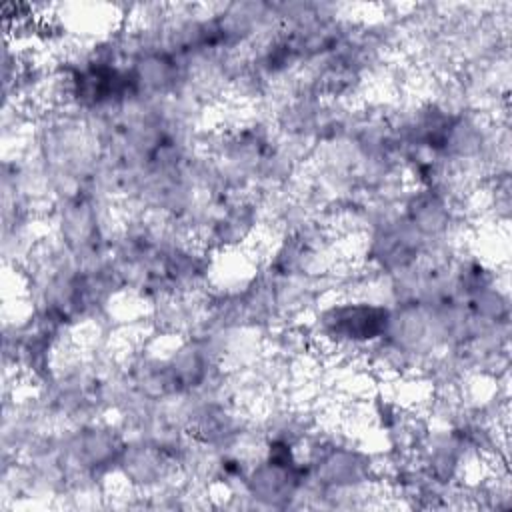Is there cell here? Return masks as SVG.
Wrapping results in <instances>:
<instances>
[{
  "label": "cell",
  "mask_w": 512,
  "mask_h": 512,
  "mask_svg": "<svg viewBox=\"0 0 512 512\" xmlns=\"http://www.w3.org/2000/svg\"><path fill=\"white\" fill-rule=\"evenodd\" d=\"M392 308L384 302L370 300H338L318 310L314 322V336L330 348L342 352L378 344L390 326Z\"/></svg>",
  "instance_id": "6da1fadb"
}]
</instances>
